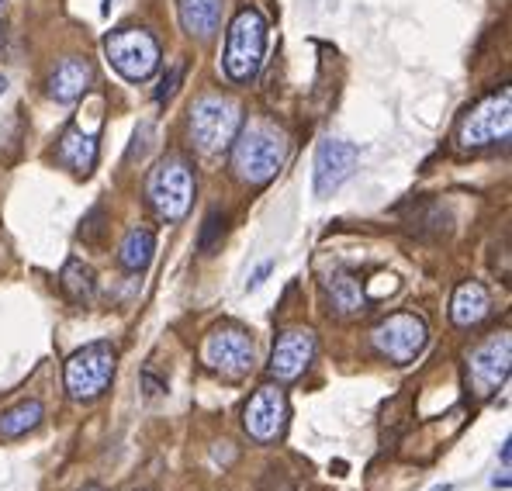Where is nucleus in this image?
I'll list each match as a JSON object with an SVG mask.
<instances>
[{
	"instance_id": "f257e3e1",
	"label": "nucleus",
	"mask_w": 512,
	"mask_h": 491,
	"mask_svg": "<svg viewBox=\"0 0 512 491\" xmlns=\"http://www.w3.org/2000/svg\"><path fill=\"white\" fill-rule=\"evenodd\" d=\"M229 149H232V173L246 187H263L277 177V170L288 160V135L274 122L253 118L250 125H239Z\"/></svg>"
},
{
	"instance_id": "f03ea898",
	"label": "nucleus",
	"mask_w": 512,
	"mask_h": 491,
	"mask_svg": "<svg viewBox=\"0 0 512 491\" xmlns=\"http://www.w3.org/2000/svg\"><path fill=\"white\" fill-rule=\"evenodd\" d=\"M267 56V21L256 7H243L225 32V77L232 83H253L263 70Z\"/></svg>"
},
{
	"instance_id": "7ed1b4c3",
	"label": "nucleus",
	"mask_w": 512,
	"mask_h": 491,
	"mask_svg": "<svg viewBox=\"0 0 512 491\" xmlns=\"http://www.w3.org/2000/svg\"><path fill=\"white\" fill-rule=\"evenodd\" d=\"M194 191H198V184H194V170L184 156L170 153L149 170L146 201L163 222H184L194 205Z\"/></svg>"
},
{
	"instance_id": "20e7f679",
	"label": "nucleus",
	"mask_w": 512,
	"mask_h": 491,
	"mask_svg": "<svg viewBox=\"0 0 512 491\" xmlns=\"http://www.w3.org/2000/svg\"><path fill=\"white\" fill-rule=\"evenodd\" d=\"M115 364H118V350L111 343H87L84 350H77L66 360V391L77 402H94L115 381Z\"/></svg>"
},
{
	"instance_id": "39448f33",
	"label": "nucleus",
	"mask_w": 512,
	"mask_h": 491,
	"mask_svg": "<svg viewBox=\"0 0 512 491\" xmlns=\"http://www.w3.org/2000/svg\"><path fill=\"white\" fill-rule=\"evenodd\" d=\"M239 125H243V111H239V104L232 97L208 94L191 104V135L201 153H222V149H229Z\"/></svg>"
},
{
	"instance_id": "423d86ee",
	"label": "nucleus",
	"mask_w": 512,
	"mask_h": 491,
	"mask_svg": "<svg viewBox=\"0 0 512 491\" xmlns=\"http://www.w3.org/2000/svg\"><path fill=\"white\" fill-rule=\"evenodd\" d=\"M201 364L212 370V374L225 377V381H243L256 364L250 332L243 326H232V322L215 326L205 336V346H201Z\"/></svg>"
},
{
	"instance_id": "0eeeda50",
	"label": "nucleus",
	"mask_w": 512,
	"mask_h": 491,
	"mask_svg": "<svg viewBox=\"0 0 512 491\" xmlns=\"http://www.w3.org/2000/svg\"><path fill=\"white\" fill-rule=\"evenodd\" d=\"M104 56L128 83H142L160 70V42L146 28H118L104 39Z\"/></svg>"
},
{
	"instance_id": "6e6552de",
	"label": "nucleus",
	"mask_w": 512,
	"mask_h": 491,
	"mask_svg": "<svg viewBox=\"0 0 512 491\" xmlns=\"http://www.w3.org/2000/svg\"><path fill=\"white\" fill-rule=\"evenodd\" d=\"M512 132V90L478 101L457 125V142L461 149H485L495 142H506Z\"/></svg>"
},
{
	"instance_id": "1a4fd4ad",
	"label": "nucleus",
	"mask_w": 512,
	"mask_h": 491,
	"mask_svg": "<svg viewBox=\"0 0 512 491\" xmlns=\"http://www.w3.org/2000/svg\"><path fill=\"white\" fill-rule=\"evenodd\" d=\"M371 343L384 360L405 367L426 350L429 326H426L423 315H416V312H395L371 329Z\"/></svg>"
},
{
	"instance_id": "9d476101",
	"label": "nucleus",
	"mask_w": 512,
	"mask_h": 491,
	"mask_svg": "<svg viewBox=\"0 0 512 491\" xmlns=\"http://www.w3.org/2000/svg\"><path fill=\"white\" fill-rule=\"evenodd\" d=\"M509 370H512V339H509V332H499V336L485 339V343L471 353L468 384L478 398H492L495 391L506 384Z\"/></svg>"
},
{
	"instance_id": "9b49d317",
	"label": "nucleus",
	"mask_w": 512,
	"mask_h": 491,
	"mask_svg": "<svg viewBox=\"0 0 512 491\" xmlns=\"http://www.w3.org/2000/svg\"><path fill=\"white\" fill-rule=\"evenodd\" d=\"M288 395L281 384H263L243 409V426L256 443H274L288 426Z\"/></svg>"
},
{
	"instance_id": "f8f14e48",
	"label": "nucleus",
	"mask_w": 512,
	"mask_h": 491,
	"mask_svg": "<svg viewBox=\"0 0 512 491\" xmlns=\"http://www.w3.org/2000/svg\"><path fill=\"white\" fill-rule=\"evenodd\" d=\"M360 163V149L343 139H322L315 149V194L329 198L353 177Z\"/></svg>"
},
{
	"instance_id": "ddd939ff",
	"label": "nucleus",
	"mask_w": 512,
	"mask_h": 491,
	"mask_svg": "<svg viewBox=\"0 0 512 491\" xmlns=\"http://www.w3.org/2000/svg\"><path fill=\"white\" fill-rule=\"evenodd\" d=\"M319 350V339L312 329H284L270 350V377L277 381H295L308 370Z\"/></svg>"
},
{
	"instance_id": "4468645a",
	"label": "nucleus",
	"mask_w": 512,
	"mask_h": 491,
	"mask_svg": "<svg viewBox=\"0 0 512 491\" xmlns=\"http://www.w3.org/2000/svg\"><path fill=\"white\" fill-rule=\"evenodd\" d=\"M90 83H94V66H90V59L70 56L49 73V83H45V87H49L52 101L73 104V101H80V97L87 94Z\"/></svg>"
},
{
	"instance_id": "2eb2a0df",
	"label": "nucleus",
	"mask_w": 512,
	"mask_h": 491,
	"mask_svg": "<svg viewBox=\"0 0 512 491\" xmlns=\"http://www.w3.org/2000/svg\"><path fill=\"white\" fill-rule=\"evenodd\" d=\"M492 312V294L481 281H464L457 284L454 298H450V322L457 329H474L488 319Z\"/></svg>"
},
{
	"instance_id": "dca6fc26",
	"label": "nucleus",
	"mask_w": 512,
	"mask_h": 491,
	"mask_svg": "<svg viewBox=\"0 0 512 491\" xmlns=\"http://www.w3.org/2000/svg\"><path fill=\"white\" fill-rule=\"evenodd\" d=\"M180 28L191 39L212 42L222 28V0H177Z\"/></svg>"
},
{
	"instance_id": "f3484780",
	"label": "nucleus",
	"mask_w": 512,
	"mask_h": 491,
	"mask_svg": "<svg viewBox=\"0 0 512 491\" xmlns=\"http://www.w3.org/2000/svg\"><path fill=\"white\" fill-rule=\"evenodd\" d=\"M326 294H329L333 312L343 315V319H353V315L367 312V305H371L364 284H360L350 270H333V274L326 277Z\"/></svg>"
},
{
	"instance_id": "a211bd4d",
	"label": "nucleus",
	"mask_w": 512,
	"mask_h": 491,
	"mask_svg": "<svg viewBox=\"0 0 512 491\" xmlns=\"http://www.w3.org/2000/svg\"><path fill=\"white\" fill-rule=\"evenodd\" d=\"M59 163L77 173V177H90L97 166V139L87 135L84 128L70 125L63 132V139H59Z\"/></svg>"
},
{
	"instance_id": "6ab92c4d",
	"label": "nucleus",
	"mask_w": 512,
	"mask_h": 491,
	"mask_svg": "<svg viewBox=\"0 0 512 491\" xmlns=\"http://www.w3.org/2000/svg\"><path fill=\"white\" fill-rule=\"evenodd\" d=\"M153 253H156V232L146 229V225H135V229L125 232L122 246H118V263H122L128 274H142L153 263Z\"/></svg>"
},
{
	"instance_id": "aec40b11",
	"label": "nucleus",
	"mask_w": 512,
	"mask_h": 491,
	"mask_svg": "<svg viewBox=\"0 0 512 491\" xmlns=\"http://www.w3.org/2000/svg\"><path fill=\"white\" fill-rule=\"evenodd\" d=\"M59 287H63V294L70 298V305L84 308L94 301V294H97V274L87 267L84 260H66L63 277H59Z\"/></svg>"
},
{
	"instance_id": "412c9836",
	"label": "nucleus",
	"mask_w": 512,
	"mask_h": 491,
	"mask_svg": "<svg viewBox=\"0 0 512 491\" xmlns=\"http://www.w3.org/2000/svg\"><path fill=\"white\" fill-rule=\"evenodd\" d=\"M45 419V409L39 398H28V402H18L14 409L0 412V440H18V436L39 429Z\"/></svg>"
},
{
	"instance_id": "4be33fe9",
	"label": "nucleus",
	"mask_w": 512,
	"mask_h": 491,
	"mask_svg": "<svg viewBox=\"0 0 512 491\" xmlns=\"http://www.w3.org/2000/svg\"><path fill=\"white\" fill-rule=\"evenodd\" d=\"M225 236V215L222 211H208V218H205V229H201V253L205 256H212V249L218 246V239Z\"/></svg>"
},
{
	"instance_id": "5701e85b",
	"label": "nucleus",
	"mask_w": 512,
	"mask_h": 491,
	"mask_svg": "<svg viewBox=\"0 0 512 491\" xmlns=\"http://www.w3.org/2000/svg\"><path fill=\"white\" fill-rule=\"evenodd\" d=\"M104 208L97 205L94 211H90V215L84 218V225H80V239H84V243H90V246H97L101 243V236H104Z\"/></svg>"
},
{
	"instance_id": "b1692460",
	"label": "nucleus",
	"mask_w": 512,
	"mask_h": 491,
	"mask_svg": "<svg viewBox=\"0 0 512 491\" xmlns=\"http://www.w3.org/2000/svg\"><path fill=\"white\" fill-rule=\"evenodd\" d=\"M180 80H184V63H173L167 73H163V80H160V87H156V101L160 104H167L173 94L180 90Z\"/></svg>"
},
{
	"instance_id": "393cba45",
	"label": "nucleus",
	"mask_w": 512,
	"mask_h": 491,
	"mask_svg": "<svg viewBox=\"0 0 512 491\" xmlns=\"http://www.w3.org/2000/svg\"><path fill=\"white\" fill-rule=\"evenodd\" d=\"M270 270H274V263H260V270H256V274L250 277V284H246V287H250V291H256V287H260L263 281H267V274H270Z\"/></svg>"
},
{
	"instance_id": "a878e982",
	"label": "nucleus",
	"mask_w": 512,
	"mask_h": 491,
	"mask_svg": "<svg viewBox=\"0 0 512 491\" xmlns=\"http://www.w3.org/2000/svg\"><path fill=\"white\" fill-rule=\"evenodd\" d=\"M160 391H167V384H160L153 374L146 370V395H160Z\"/></svg>"
},
{
	"instance_id": "bb28decb",
	"label": "nucleus",
	"mask_w": 512,
	"mask_h": 491,
	"mask_svg": "<svg viewBox=\"0 0 512 491\" xmlns=\"http://www.w3.org/2000/svg\"><path fill=\"white\" fill-rule=\"evenodd\" d=\"M4 49H7V25L0 21V52H4Z\"/></svg>"
},
{
	"instance_id": "cd10ccee",
	"label": "nucleus",
	"mask_w": 512,
	"mask_h": 491,
	"mask_svg": "<svg viewBox=\"0 0 512 491\" xmlns=\"http://www.w3.org/2000/svg\"><path fill=\"white\" fill-rule=\"evenodd\" d=\"M4 90H7V77L0 73V94H4Z\"/></svg>"
},
{
	"instance_id": "c85d7f7f",
	"label": "nucleus",
	"mask_w": 512,
	"mask_h": 491,
	"mask_svg": "<svg viewBox=\"0 0 512 491\" xmlns=\"http://www.w3.org/2000/svg\"><path fill=\"white\" fill-rule=\"evenodd\" d=\"M80 491H104L101 485H87V488H80Z\"/></svg>"
},
{
	"instance_id": "c756f323",
	"label": "nucleus",
	"mask_w": 512,
	"mask_h": 491,
	"mask_svg": "<svg viewBox=\"0 0 512 491\" xmlns=\"http://www.w3.org/2000/svg\"><path fill=\"white\" fill-rule=\"evenodd\" d=\"M433 491H450V488H447V485H443V488H433Z\"/></svg>"
}]
</instances>
